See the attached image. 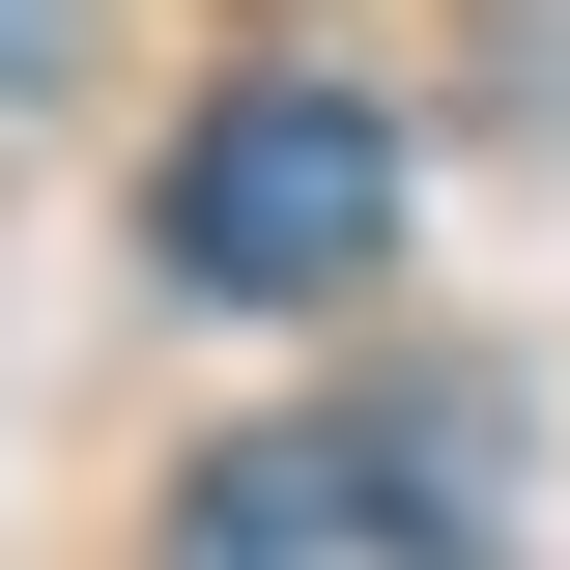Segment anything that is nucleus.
Masks as SVG:
<instances>
[{
	"label": "nucleus",
	"instance_id": "obj_1",
	"mask_svg": "<svg viewBox=\"0 0 570 570\" xmlns=\"http://www.w3.org/2000/svg\"><path fill=\"white\" fill-rule=\"evenodd\" d=\"M142 257L200 285V314H343L400 257V115L371 86H200L171 171H142Z\"/></svg>",
	"mask_w": 570,
	"mask_h": 570
},
{
	"label": "nucleus",
	"instance_id": "obj_2",
	"mask_svg": "<svg viewBox=\"0 0 570 570\" xmlns=\"http://www.w3.org/2000/svg\"><path fill=\"white\" fill-rule=\"evenodd\" d=\"M171 570H485V542H456L428 456H371V428H257V456L171 485Z\"/></svg>",
	"mask_w": 570,
	"mask_h": 570
}]
</instances>
